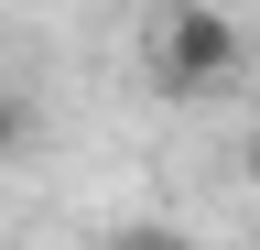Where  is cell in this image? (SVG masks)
Instances as JSON below:
<instances>
[{
	"label": "cell",
	"instance_id": "obj_1",
	"mask_svg": "<svg viewBox=\"0 0 260 250\" xmlns=\"http://www.w3.org/2000/svg\"><path fill=\"white\" fill-rule=\"evenodd\" d=\"M239 22L228 11H162V33H152V87L162 98H206V87L239 76Z\"/></svg>",
	"mask_w": 260,
	"mask_h": 250
},
{
	"label": "cell",
	"instance_id": "obj_2",
	"mask_svg": "<svg viewBox=\"0 0 260 250\" xmlns=\"http://www.w3.org/2000/svg\"><path fill=\"white\" fill-rule=\"evenodd\" d=\"M22 142H32V98H22V87H0V163H11Z\"/></svg>",
	"mask_w": 260,
	"mask_h": 250
},
{
	"label": "cell",
	"instance_id": "obj_3",
	"mask_svg": "<svg viewBox=\"0 0 260 250\" xmlns=\"http://www.w3.org/2000/svg\"><path fill=\"white\" fill-rule=\"evenodd\" d=\"M119 250H195L184 229H119Z\"/></svg>",
	"mask_w": 260,
	"mask_h": 250
}]
</instances>
